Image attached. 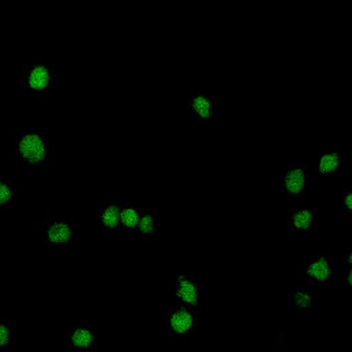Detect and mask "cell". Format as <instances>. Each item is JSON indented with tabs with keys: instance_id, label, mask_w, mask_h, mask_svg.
Returning <instances> with one entry per match:
<instances>
[{
	"instance_id": "10",
	"label": "cell",
	"mask_w": 352,
	"mask_h": 352,
	"mask_svg": "<svg viewBox=\"0 0 352 352\" xmlns=\"http://www.w3.org/2000/svg\"><path fill=\"white\" fill-rule=\"evenodd\" d=\"M25 80H26V84L32 89L41 91L48 85V82L51 80L50 69L43 63H36L28 69V72L25 74Z\"/></svg>"
},
{
	"instance_id": "8",
	"label": "cell",
	"mask_w": 352,
	"mask_h": 352,
	"mask_svg": "<svg viewBox=\"0 0 352 352\" xmlns=\"http://www.w3.org/2000/svg\"><path fill=\"white\" fill-rule=\"evenodd\" d=\"M316 210L305 206L294 208L286 214V224L293 231H309L318 224Z\"/></svg>"
},
{
	"instance_id": "17",
	"label": "cell",
	"mask_w": 352,
	"mask_h": 352,
	"mask_svg": "<svg viewBox=\"0 0 352 352\" xmlns=\"http://www.w3.org/2000/svg\"><path fill=\"white\" fill-rule=\"evenodd\" d=\"M340 208L342 209V212L352 216V187H349L341 192Z\"/></svg>"
},
{
	"instance_id": "6",
	"label": "cell",
	"mask_w": 352,
	"mask_h": 352,
	"mask_svg": "<svg viewBox=\"0 0 352 352\" xmlns=\"http://www.w3.org/2000/svg\"><path fill=\"white\" fill-rule=\"evenodd\" d=\"M175 296L180 305L191 309L197 307L199 300V287L197 280L187 275L177 276L175 283Z\"/></svg>"
},
{
	"instance_id": "12",
	"label": "cell",
	"mask_w": 352,
	"mask_h": 352,
	"mask_svg": "<svg viewBox=\"0 0 352 352\" xmlns=\"http://www.w3.org/2000/svg\"><path fill=\"white\" fill-rule=\"evenodd\" d=\"M48 241L55 245L66 243L72 236V228L66 221H55L47 230Z\"/></svg>"
},
{
	"instance_id": "9",
	"label": "cell",
	"mask_w": 352,
	"mask_h": 352,
	"mask_svg": "<svg viewBox=\"0 0 352 352\" xmlns=\"http://www.w3.org/2000/svg\"><path fill=\"white\" fill-rule=\"evenodd\" d=\"M342 166V154L338 148L331 147L318 155L315 161L316 170L323 176H333L338 173Z\"/></svg>"
},
{
	"instance_id": "18",
	"label": "cell",
	"mask_w": 352,
	"mask_h": 352,
	"mask_svg": "<svg viewBox=\"0 0 352 352\" xmlns=\"http://www.w3.org/2000/svg\"><path fill=\"white\" fill-rule=\"evenodd\" d=\"M11 194H12L11 186L7 182L0 180V205L7 202L11 198Z\"/></svg>"
},
{
	"instance_id": "14",
	"label": "cell",
	"mask_w": 352,
	"mask_h": 352,
	"mask_svg": "<svg viewBox=\"0 0 352 352\" xmlns=\"http://www.w3.org/2000/svg\"><path fill=\"white\" fill-rule=\"evenodd\" d=\"M120 206L116 204H106L99 213V219L106 227H116L120 224Z\"/></svg>"
},
{
	"instance_id": "13",
	"label": "cell",
	"mask_w": 352,
	"mask_h": 352,
	"mask_svg": "<svg viewBox=\"0 0 352 352\" xmlns=\"http://www.w3.org/2000/svg\"><path fill=\"white\" fill-rule=\"evenodd\" d=\"M140 216V210L133 205H124L120 209V226L125 228L135 230L138 220Z\"/></svg>"
},
{
	"instance_id": "2",
	"label": "cell",
	"mask_w": 352,
	"mask_h": 352,
	"mask_svg": "<svg viewBox=\"0 0 352 352\" xmlns=\"http://www.w3.org/2000/svg\"><path fill=\"white\" fill-rule=\"evenodd\" d=\"M309 183V172L304 165H290L279 176L280 190L290 197L301 195Z\"/></svg>"
},
{
	"instance_id": "3",
	"label": "cell",
	"mask_w": 352,
	"mask_h": 352,
	"mask_svg": "<svg viewBox=\"0 0 352 352\" xmlns=\"http://www.w3.org/2000/svg\"><path fill=\"white\" fill-rule=\"evenodd\" d=\"M197 326V316L191 308L179 305L169 311L166 316V327L173 338L187 337Z\"/></svg>"
},
{
	"instance_id": "7",
	"label": "cell",
	"mask_w": 352,
	"mask_h": 352,
	"mask_svg": "<svg viewBox=\"0 0 352 352\" xmlns=\"http://www.w3.org/2000/svg\"><path fill=\"white\" fill-rule=\"evenodd\" d=\"M16 148L23 158L37 161L41 160L45 154V142L38 133L28 132L18 139Z\"/></svg>"
},
{
	"instance_id": "15",
	"label": "cell",
	"mask_w": 352,
	"mask_h": 352,
	"mask_svg": "<svg viewBox=\"0 0 352 352\" xmlns=\"http://www.w3.org/2000/svg\"><path fill=\"white\" fill-rule=\"evenodd\" d=\"M154 228H155L154 216L148 210H140V216L135 227V231L142 236H150L154 232Z\"/></svg>"
},
{
	"instance_id": "16",
	"label": "cell",
	"mask_w": 352,
	"mask_h": 352,
	"mask_svg": "<svg viewBox=\"0 0 352 352\" xmlns=\"http://www.w3.org/2000/svg\"><path fill=\"white\" fill-rule=\"evenodd\" d=\"M11 344V327L7 320H0V351L8 349Z\"/></svg>"
},
{
	"instance_id": "1",
	"label": "cell",
	"mask_w": 352,
	"mask_h": 352,
	"mask_svg": "<svg viewBox=\"0 0 352 352\" xmlns=\"http://www.w3.org/2000/svg\"><path fill=\"white\" fill-rule=\"evenodd\" d=\"M334 274V265L329 256L314 254L302 264V275L311 286H320L327 283Z\"/></svg>"
},
{
	"instance_id": "20",
	"label": "cell",
	"mask_w": 352,
	"mask_h": 352,
	"mask_svg": "<svg viewBox=\"0 0 352 352\" xmlns=\"http://www.w3.org/2000/svg\"><path fill=\"white\" fill-rule=\"evenodd\" d=\"M344 263L345 267H352V246L344 253Z\"/></svg>"
},
{
	"instance_id": "19",
	"label": "cell",
	"mask_w": 352,
	"mask_h": 352,
	"mask_svg": "<svg viewBox=\"0 0 352 352\" xmlns=\"http://www.w3.org/2000/svg\"><path fill=\"white\" fill-rule=\"evenodd\" d=\"M342 279H344L345 285L352 290V267H345L344 274H342Z\"/></svg>"
},
{
	"instance_id": "4",
	"label": "cell",
	"mask_w": 352,
	"mask_h": 352,
	"mask_svg": "<svg viewBox=\"0 0 352 352\" xmlns=\"http://www.w3.org/2000/svg\"><path fill=\"white\" fill-rule=\"evenodd\" d=\"M187 113L195 120H209L214 116L216 111V100L205 89L192 91L186 102Z\"/></svg>"
},
{
	"instance_id": "5",
	"label": "cell",
	"mask_w": 352,
	"mask_h": 352,
	"mask_svg": "<svg viewBox=\"0 0 352 352\" xmlns=\"http://www.w3.org/2000/svg\"><path fill=\"white\" fill-rule=\"evenodd\" d=\"M66 340L69 349L77 352L96 351L99 345L98 333L87 324H77L76 327L69 330Z\"/></svg>"
},
{
	"instance_id": "11",
	"label": "cell",
	"mask_w": 352,
	"mask_h": 352,
	"mask_svg": "<svg viewBox=\"0 0 352 352\" xmlns=\"http://www.w3.org/2000/svg\"><path fill=\"white\" fill-rule=\"evenodd\" d=\"M287 298L293 307L308 308L316 302L318 296H316V290L314 286L305 285V286H297V287L292 289Z\"/></svg>"
}]
</instances>
